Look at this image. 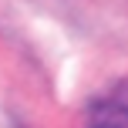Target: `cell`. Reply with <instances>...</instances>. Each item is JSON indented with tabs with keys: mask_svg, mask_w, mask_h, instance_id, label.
<instances>
[{
	"mask_svg": "<svg viewBox=\"0 0 128 128\" xmlns=\"http://www.w3.org/2000/svg\"><path fill=\"white\" fill-rule=\"evenodd\" d=\"M84 128H128V78L111 84L88 108Z\"/></svg>",
	"mask_w": 128,
	"mask_h": 128,
	"instance_id": "6da1fadb",
	"label": "cell"
}]
</instances>
